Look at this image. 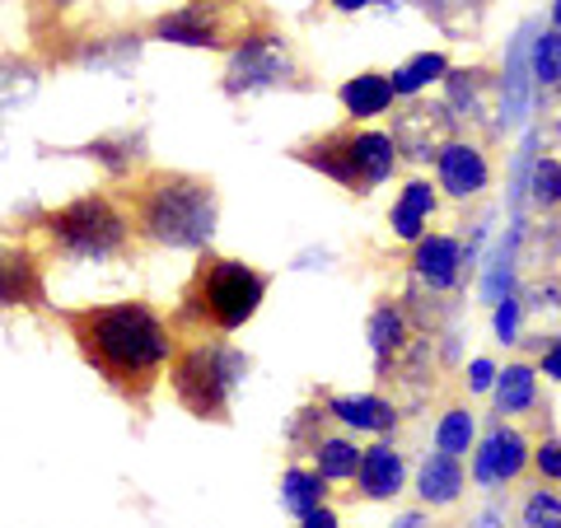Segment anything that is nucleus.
<instances>
[{
    "label": "nucleus",
    "mask_w": 561,
    "mask_h": 528,
    "mask_svg": "<svg viewBox=\"0 0 561 528\" xmlns=\"http://www.w3.org/2000/svg\"><path fill=\"white\" fill-rule=\"evenodd\" d=\"M61 323L70 328V342L84 356V365L99 369V379L117 389L122 398H150L169 369L173 328L154 313L146 299H117V305H90V309H66Z\"/></svg>",
    "instance_id": "1"
},
{
    "label": "nucleus",
    "mask_w": 561,
    "mask_h": 528,
    "mask_svg": "<svg viewBox=\"0 0 561 528\" xmlns=\"http://www.w3.org/2000/svg\"><path fill=\"white\" fill-rule=\"evenodd\" d=\"M216 216V187L192 173L154 169L131 187V230L160 249H206Z\"/></svg>",
    "instance_id": "2"
},
{
    "label": "nucleus",
    "mask_w": 561,
    "mask_h": 528,
    "mask_svg": "<svg viewBox=\"0 0 561 528\" xmlns=\"http://www.w3.org/2000/svg\"><path fill=\"white\" fill-rule=\"evenodd\" d=\"M43 239L61 262H108L127 253L131 220L108 192H84L43 216Z\"/></svg>",
    "instance_id": "3"
},
{
    "label": "nucleus",
    "mask_w": 561,
    "mask_h": 528,
    "mask_svg": "<svg viewBox=\"0 0 561 528\" xmlns=\"http://www.w3.org/2000/svg\"><path fill=\"white\" fill-rule=\"evenodd\" d=\"M262 295H267V276L253 272L249 262L206 257L197 276L187 280L179 319L197 328H216V332H234L257 313Z\"/></svg>",
    "instance_id": "4"
},
{
    "label": "nucleus",
    "mask_w": 561,
    "mask_h": 528,
    "mask_svg": "<svg viewBox=\"0 0 561 528\" xmlns=\"http://www.w3.org/2000/svg\"><path fill=\"white\" fill-rule=\"evenodd\" d=\"M239 375H243V356L230 346H216V342H197L187 351H173V360H169L173 393H179L183 408L202 421H225Z\"/></svg>",
    "instance_id": "5"
},
{
    "label": "nucleus",
    "mask_w": 561,
    "mask_h": 528,
    "mask_svg": "<svg viewBox=\"0 0 561 528\" xmlns=\"http://www.w3.org/2000/svg\"><path fill=\"white\" fill-rule=\"evenodd\" d=\"M295 76V61H290V47L286 38H243L230 57V70H225V90L243 94V90H267V84H280Z\"/></svg>",
    "instance_id": "6"
},
{
    "label": "nucleus",
    "mask_w": 561,
    "mask_h": 528,
    "mask_svg": "<svg viewBox=\"0 0 561 528\" xmlns=\"http://www.w3.org/2000/svg\"><path fill=\"white\" fill-rule=\"evenodd\" d=\"M43 262L28 243H0V309H43Z\"/></svg>",
    "instance_id": "7"
},
{
    "label": "nucleus",
    "mask_w": 561,
    "mask_h": 528,
    "mask_svg": "<svg viewBox=\"0 0 561 528\" xmlns=\"http://www.w3.org/2000/svg\"><path fill=\"white\" fill-rule=\"evenodd\" d=\"M346 154H351V192H370L393 173L398 164V140L383 131H346Z\"/></svg>",
    "instance_id": "8"
},
{
    "label": "nucleus",
    "mask_w": 561,
    "mask_h": 528,
    "mask_svg": "<svg viewBox=\"0 0 561 528\" xmlns=\"http://www.w3.org/2000/svg\"><path fill=\"white\" fill-rule=\"evenodd\" d=\"M435 164H440V187L449 197H478L491 179L486 154L478 146H468V140H449V146L435 154Z\"/></svg>",
    "instance_id": "9"
},
{
    "label": "nucleus",
    "mask_w": 561,
    "mask_h": 528,
    "mask_svg": "<svg viewBox=\"0 0 561 528\" xmlns=\"http://www.w3.org/2000/svg\"><path fill=\"white\" fill-rule=\"evenodd\" d=\"M154 38L183 43V47H220L225 28H220V20H216V10L210 5H183V10L154 20Z\"/></svg>",
    "instance_id": "10"
},
{
    "label": "nucleus",
    "mask_w": 561,
    "mask_h": 528,
    "mask_svg": "<svg viewBox=\"0 0 561 528\" xmlns=\"http://www.w3.org/2000/svg\"><path fill=\"white\" fill-rule=\"evenodd\" d=\"M524 459H529V445H524V435L519 431H491L482 439V449H478V463H472V472H478V482H515L519 478V468Z\"/></svg>",
    "instance_id": "11"
},
{
    "label": "nucleus",
    "mask_w": 561,
    "mask_h": 528,
    "mask_svg": "<svg viewBox=\"0 0 561 528\" xmlns=\"http://www.w3.org/2000/svg\"><path fill=\"white\" fill-rule=\"evenodd\" d=\"M412 267H416V276L426 280V286H435V290H449L454 280H459L463 253H459V243H454V239H445V234H431V239H416Z\"/></svg>",
    "instance_id": "12"
},
{
    "label": "nucleus",
    "mask_w": 561,
    "mask_h": 528,
    "mask_svg": "<svg viewBox=\"0 0 561 528\" xmlns=\"http://www.w3.org/2000/svg\"><path fill=\"white\" fill-rule=\"evenodd\" d=\"M449 108H412L408 117L398 122V140L408 146L416 160H431V154H440L449 140H445V131H449Z\"/></svg>",
    "instance_id": "13"
},
{
    "label": "nucleus",
    "mask_w": 561,
    "mask_h": 528,
    "mask_svg": "<svg viewBox=\"0 0 561 528\" xmlns=\"http://www.w3.org/2000/svg\"><path fill=\"white\" fill-rule=\"evenodd\" d=\"M356 482H360V496L370 501H389L402 491V454H393L389 445H375L360 454V468H356Z\"/></svg>",
    "instance_id": "14"
},
{
    "label": "nucleus",
    "mask_w": 561,
    "mask_h": 528,
    "mask_svg": "<svg viewBox=\"0 0 561 528\" xmlns=\"http://www.w3.org/2000/svg\"><path fill=\"white\" fill-rule=\"evenodd\" d=\"M416 486H421V501L426 505H454L463 491V468L459 459H449V454H431L426 463L416 472Z\"/></svg>",
    "instance_id": "15"
},
{
    "label": "nucleus",
    "mask_w": 561,
    "mask_h": 528,
    "mask_svg": "<svg viewBox=\"0 0 561 528\" xmlns=\"http://www.w3.org/2000/svg\"><path fill=\"white\" fill-rule=\"evenodd\" d=\"M342 103H346L351 117H379L393 103V84H389V76H375V70H365V76L342 84Z\"/></svg>",
    "instance_id": "16"
},
{
    "label": "nucleus",
    "mask_w": 561,
    "mask_h": 528,
    "mask_svg": "<svg viewBox=\"0 0 561 528\" xmlns=\"http://www.w3.org/2000/svg\"><path fill=\"white\" fill-rule=\"evenodd\" d=\"M332 412L356 431H393L398 426V412L383 398H332Z\"/></svg>",
    "instance_id": "17"
},
{
    "label": "nucleus",
    "mask_w": 561,
    "mask_h": 528,
    "mask_svg": "<svg viewBox=\"0 0 561 528\" xmlns=\"http://www.w3.org/2000/svg\"><path fill=\"white\" fill-rule=\"evenodd\" d=\"M431 210H435L431 183H412L408 192H402V202L393 206V234L398 239H421V225H426Z\"/></svg>",
    "instance_id": "18"
},
{
    "label": "nucleus",
    "mask_w": 561,
    "mask_h": 528,
    "mask_svg": "<svg viewBox=\"0 0 561 528\" xmlns=\"http://www.w3.org/2000/svg\"><path fill=\"white\" fill-rule=\"evenodd\" d=\"M280 505L290 509V515H313V509L323 505V478L309 468H290L286 482H280Z\"/></svg>",
    "instance_id": "19"
},
{
    "label": "nucleus",
    "mask_w": 561,
    "mask_h": 528,
    "mask_svg": "<svg viewBox=\"0 0 561 528\" xmlns=\"http://www.w3.org/2000/svg\"><path fill=\"white\" fill-rule=\"evenodd\" d=\"M524 43H529V28L519 33V43L511 51V66H505V122H519L529 108V70H524Z\"/></svg>",
    "instance_id": "20"
},
{
    "label": "nucleus",
    "mask_w": 561,
    "mask_h": 528,
    "mask_svg": "<svg viewBox=\"0 0 561 528\" xmlns=\"http://www.w3.org/2000/svg\"><path fill=\"white\" fill-rule=\"evenodd\" d=\"M360 468V449L351 439H319V478L323 482H342V478H356Z\"/></svg>",
    "instance_id": "21"
},
{
    "label": "nucleus",
    "mask_w": 561,
    "mask_h": 528,
    "mask_svg": "<svg viewBox=\"0 0 561 528\" xmlns=\"http://www.w3.org/2000/svg\"><path fill=\"white\" fill-rule=\"evenodd\" d=\"M440 76H445V57H440V51H421V57L402 66L398 76H389V84H393V94H416V90H426V84L440 80Z\"/></svg>",
    "instance_id": "22"
},
{
    "label": "nucleus",
    "mask_w": 561,
    "mask_h": 528,
    "mask_svg": "<svg viewBox=\"0 0 561 528\" xmlns=\"http://www.w3.org/2000/svg\"><path fill=\"white\" fill-rule=\"evenodd\" d=\"M534 402V369L529 365H511L496 383V408L501 412H524Z\"/></svg>",
    "instance_id": "23"
},
{
    "label": "nucleus",
    "mask_w": 561,
    "mask_h": 528,
    "mask_svg": "<svg viewBox=\"0 0 561 528\" xmlns=\"http://www.w3.org/2000/svg\"><path fill=\"white\" fill-rule=\"evenodd\" d=\"M402 337H408V323H402V313H398L393 305H383L375 319H370V342H375V351H379V360H389L393 351L402 346Z\"/></svg>",
    "instance_id": "24"
},
{
    "label": "nucleus",
    "mask_w": 561,
    "mask_h": 528,
    "mask_svg": "<svg viewBox=\"0 0 561 528\" xmlns=\"http://www.w3.org/2000/svg\"><path fill=\"white\" fill-rule=\"evenodd\" d=\"M468 439H472V412H463V408L445 412L440 431H435V445H440V454L459 459V454H468Z\"/></svg>",
    "instance_id": "25"
},
{
    "label": "nucleus",
    "mask_w": 561,
    "mask_h": 528,
    "mask_svg": "<svg viewBox=\"0 0 561 528\" xmlns=\"http://www.w3.org/2000/svg\"><path fill=\"white\" fill-rule=\"evenodd\" d=\"M524 528H561V496L557 491H534L524 501Z\"/></svg>",
    "instance_id": "26"
},
{
    "label": "nucleus",
    "mask_w": 561,
    "mask_h": 528,
    "mask_svg": "<svg viewBox=\"0 0 561 528\" xmlns=\"http://www.w3.org/2000/svg\"><path fill=\"white\" fill-rule=\"evenodd\" d=\"M534 76L542 84L561 80V33H542V38L534 43Z\"/></svg>",
    "instance_id": "27"
},
{
    "label": "nucleus",
    "mask_w": 561,
    "mask_h": 528,
    "mask_svg": "<svg viewBox=\"0 0 561 528\" xmlns=\"http://www.w3.org/2000/svg\"><path fill=\"white\" fill-rule=\"evenodd\" d=\"M529 192H534L538 206H557V202H561V164H557V160H538V164H534Z\"/></svg>",
    "instance_id": "28"
},
{
    "label": "nucleus",
    "mask_w": 561,
    "mask_h": 528,
    "mask_svg": "<svg viewBox=\"0 0 561 528\" xmlns=\"http://www.w3.org/2000/svg\"><path fill=\"white\" fill-rule=\"evenodd\" d=\"M534 463H538V472H542V478L561 482V439H542V445H538V454H534Z\"/></svg>",
    "instance_id": "29"
},
{
    "label": "nucleus",
    "mask_w": 561,
    "mask_h": 528,
    "mask_svg": "<svg viewBox=\"0 0 561 528\" xmlns=\"http://www.w3.org/2000/svg\"><path fill=\"white\" fill-rule=\"evenodd\" d=\"M496 332H501V342H515V332H519V305L515 299H505V305L496 309Z\"/></svg>",
    "instance_id": "30"
},
{
    "label": "nucleus",
    "mask_w": 561,
    "mask_h": 528,
    "mask_svg": "<svg viewBox=\"0 0 561 528\" xmlns=\"http://www.w3.org/2000/svg\"><path fill=\"white\" fill-rule=\"evenodd\" d=\"M491 379H496V369H491V360H472V389H491Z\"/></svg>",
    "instance_id": "31"
},
{
    "label": "nucleus",
    "mask_w": 561,
    "mask_h": 528,
    "mask_svg": "<svg viewBox=\"0 0 561 528\" xmlns=\"http://www.w3.org/2000/svg\"><path fill=\"white\" fill-rule=\"evenodd\" d=\"M542 375H548V379H561V337L552 342L548 356H542Z\"/></svg>",
    "instance_id": "32"
},
{
    "label": "nucleus",
    "mask_w": 561,
    "mask_h": 528,
    "mask_svg": "<svg viewBox=\"0 0 561 528\" xmlns=\"http://www.w3.org/2000/svg\"><path fill=\"white\" fill-rule=\"evenodd\" d=\"M305 528H337V519H332L328 509L319 505V509H313V515H305Z\"/></svg>",
    "instance_id": "33"
},
{
    "label": "nucleus",
    "mask_w": 561,
    "mask_h": 528,
    "mask_svg": "<svg viewBox=\"0 0 561 528\" xmlns=\"http://www.w3.org/2000/svg\"><path fill=\"white\" fill-rule=\"evenodd\" d=\"M337 10H360V5H370V0H332Z\"/></svg>",
    "instance_id": "34"
},
{
    "label": "nucleus",
    "mask_w": 561,
    "mask_h": 528,
    "mask_svg": "<svg viewBox=\"0 0 561 528\" xmlns=\"http://www.w3.org/2000/svg\"><path fill=\"white\" fill-rule=\"evenodd\" d=\"M398 528H421V515H408V519H402Z\"/></svg>",
    "instance_id": "35"
},
{
    "label": "nucleus",
    "mask_w": 561,
    "mask_h": 528,
    "mask_svg": "<svg viewBox=\"0 0 561 528\" xmlns=\"http://www.w3.org/2000/svg\"><path fill=\"white\" fill-rule=\"evenodd\" d=\"M552 20H557V33H561V0H557V5H552Z\"/></svg>",
    "instance_id": "36"
},
{
    "label": "nucleus",
    "mask_w": 561,
    "mask_h": 528,
    "mask_svg": "<svg viewBox=\"0 0 561 528\" xmlns=\"http://www.w3.org/2000/svg\"><path fill=\"white\" fill-rule=\"evenodd\" d=\"M192 5H210V10H216V5H220V0H192Z\"/></svg>",
    "instance_id": "37"
},
{
    "label": "nucleus",
    "mask_w": 561,
    "mask_h": 528,
    "mask_svg": "<svg viewBox=\"0 0 561 528\" xmlns=\"http://www.w3.org/2000/svg\"><path fill=\"white\" fill-rule=\"evenodd\" d=\"M57 5H70V0H57Z\"/></svg>",
    "instance_id": "38"
}]
</instances>
